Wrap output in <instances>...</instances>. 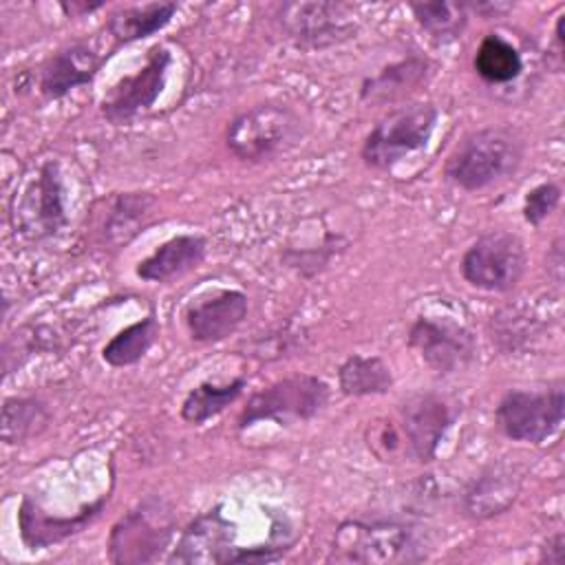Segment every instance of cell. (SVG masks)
I'll return each mask as SVG.
<instances>
[{
	"instance_id": "cell-1",
	"label": "cell",
	"mask_w": 565,
	"mask_h": 565,
	"mask_svg": "<svg viewBox=\"0 0 565 565\" xmlns=\"http://www.w3.org/2000/svg\"><path fill=\"white\" fill-rule=\"evenodd\" d=\"M428 558V534L404 516H351L331 539L327 563L413 565Z\"/></svg>"
},
{
	"instance_id": "cell-2",
	"label": "cell",
	"mask_w": 565,
	"mask_h": 565,
	"mask_svg": "<svg viewBox=\"0 0 565 565\" xmlns=\"http://www.w3.org/2000/svg\"><path fill=\"white\" fill-rule=\"evenodd\" d=\"M523 161V139L510 126H483L468 132L448 154L444 177L455 188L481 192L508 181Z\"/></svg>"
},
{
	"instance_id": "cell-3",
	"label": "cell",
	"mask_w": 565,
	"mask_h": 565,
	"mask_svg": "<svg viewBox=\"0 0 565 565\" xmlns=\"http://www.w3.org/2000/svg\"><path fill=\"white\" fill-rule=\"evenodd\" d=\"M9 225L15 236L44 243L68 225L66 185L60 161H42L9 199Z\"/></svg>"
},
{
	"instance_id": "cell-4",
	"label": "cell",
	"mask_w": 565,
	"mask_h": 565,
	"mask_svg": "<svg viewBox=\"0 0 565 565\" xmlns=\"http://www.w3.org/2000/svg\"><path fill=\"white\" fill-rule=\"evenodd\" d=\"M305 137L300 115L278 102H263L238 113L225 130L230 152L243 163H265L294 150Z\"/></svg>"
},
{
	"instance_id": "cell-5",
	"label": "cell",
	"mask_w": 565,
	"mask_h": 565,
	"mask_svg": "<svg viewBox=\"0 0 565 565\" xmlns=\"http://www.w3.org/2000/svg\"><path fill=\"white\" fill-rule=\"evenodd\" d=\"M439 110L430 102H408L388 110L364 137L360 157L373 170H391L406 157L426 150Z\"/></svg>"
},
{
	"instance_id": "cell-6",
	"label": "cell",
	"mask_w": 565,
	"mask_h": 565,
	"mask_svg": "<svg viewBox=\"0 0 565 565\" xmlns=\"http://www.w3.org/2000/svg\"><path fill=\"white\" fill-rule=\"evenodd\" d=\"M177 519L168 501L146 497L115 521L108 534V561L115 565L157 563L170 547Z\"/></svg>"
},
{
	"instance_id": "cell-7",
	"label": "cell",
	"mask_w": 565,
	"mask_h": 565,
	"mask_svg": "<svg viewBox=\"0 0 565 565\" xmlns=\"http://www.w3.org/2000/svg\"><path fill=\"white\" fill-rule=\"evenodd\" d=\"M329 384L311 373H294L256 391L238 415V430H247L260 422L291 426L309 422L329 404Z\"/></svg>"
},
{
	"instance_id": "cell-8",
	"label": "cell",
	"mask_w": 565,
	"mask_h": 565,
	"mask_svg": "<svg viewBox=\"0 0 565 565\" xmlns=\"http://www.w3.org/2000/svg\"><path fill=\"white\" fill-rule=\"evenodd\" d=\"M565 419L563 382L547 388H510L494 408V422L503 437L519 444H543L552 439Z\"/></svg>"
},
{
	"instance_id": "cell-9",
	"label": "cell",
	"mask_w": 565,
	"mask_h": 565,
	"mask_svg": "<svg viewBox=\"0 0 565 565\" xmlns=\"http://www.w3.org/2000/svg\"><path fill=\"white\" fill-rule=\"evenodd\" d=\"M527 265L523 241L505 230H490L475 238L459 263L463 280L488 294H508Z\"/></svg>"
},
{
	"instance_id": "cell-10",
	"label": "cell",
	"mask_w": 565,
	"mask_h": 565,
	"mask_svg": "<svg viewBox=\"0 0 565 565\" xmlns=\"http://www.w3.org/2000/svg\"><path fill=\"white\" fill-rule=\"evenodd\" d=\"M276 22L302 51H324L358 33L353 7L344 2H282L276 7Z\"/></svg>"
},
{
	"instance_id": "cell-11",
	"label": "cell",
	"mask_w": 565,
	"mask_h": 565,
	"mask_svg": "<svg viewBox=\"0 0 565 565\" xmlns=\"http://www.w3.org/2000/svg\"><path fill=\"white\" fill-rule=\"evenodd\" d=\"M408 347L439 375L468 369L477 355V340L468 327L446 316L419 313L406 333Z\"/></svg>"
},
{
	"instance_id": "cell-12",
	"label": "cell",
	"mask_w": 565,
	"mask_h": 565,
	"mask_svg": "<svg viewBox=\"0 0 565 565\" xmlns=\"http://www.w3.org/2000/svg\"><path fill=\"white\" fill-rule=\"evenodd\" d=\"M172 53L157 44L148 51L146 62L130 75H124L102 99V115L115 126L130 124L154 106L166 88Z\"/></svg>"
},
{
	"instance_id": "cell-13",
	"label": "cell",
	"mask_w": 565,
	"mask_h": 565,
	"mask_svg": "<svg viewBox=\"0 0 565 565\" xmlns=\"http://www.w3.org/2000/svg\"><path fill=\"white\" fill-rule=\"evenodd\" d=\"M236 523L223 512V503L201 512L179 534L166 556L170 565H221L236 563L243 545L236 543Z\"/></svg>"
},
{
	"instance_id": "cell-14",
	"label": "cell",
	"mask_w": 565,
	"mask_h": 565,
	"mask_svg": "<svg viewBox=\"0 0 565 565\" xmlns=\"http://www.w3.org/2000/svg\"><path fill=\"white\" fill-rule=\"evenodd\" d=\"M402 437L406 452L419 461L430 463L444 444L455 415L450 404L437 393H415L404 399L399 408Z\"/></svg>"
},
{
	"instance_id": "cell-15",
	"label": "cell",
	"mask_w": 565,
	"mask_h": 565,
	"mask_svg": "<svg viewBox=\"0 0 565 565\" xmlns=\"http://www.w3.org/2000/svg\"><path fill=\"white\" fill-rule=\"evenodd\" d=\"M249 311V298L241 289H214L194 298L185 311L183 322L188 335L201 344H216L227 340L243 324Z\"/></svg>"
},
{
	"instance_id": "cell-16",
	"label": "cell",
	"mask_w": 565,
	"mask_h": 565,
	"mask_svg": "<svg viewBox=\"0 0 565 565\" xmlns=\"http://www.w3.org/2000/svg\"><path fill=\"white\" fill-rule=\"evenodd\" d=\"M104 64L88 42H71L51 53L38 68V90L44 99H62L95 79Z\"/></svg>"
},
{
	"instance_id": "cell-17",
	"label": "cell",
	"mask_w": 565,
	"mask_h": 565,
	"mask_svg": "<svg viewBox=\"0 0 565 565\" xmlns=\"http://www.w3.org/2000/svg\"><path fill=\"white\" fill-rule=\"evenodd\" d=\"M108 501V494H102L99 499L86 503L79 512L68 516H51L40 505H35L29 497L22 499L18 510V530L20 539L29 550H44L51 545H57L82 530H86L104 510Z\"/></svg>"
},
{
	"instance_id": "cell-18",
	"label": "cell",
	"mask_w": 565,
	"mask_h": 565,
	"mask_svg": "<svg viewBox=\"0 0 565 565\" xmlns=\"http://www.w3.org/2000/svg\"><path fill=\"white\" fill-rule=\"evenodd\" d=\"M523 477L514 466L490 463L461 492V512L472 521H488L508 512L519 499Z\"/></svg>"
},
{
	"instance_id": "cell-19",
	"label": "cell",
	"mask_w": 565,
	"mask_h": 565,
	"mask_svg": "<svg viewBox=\"0 0 565 565\" xmlns=\"http://www.w3.org/2000/svg\"><path fill=\"white\" fill-rule=\"evenodd\" d=\"M207 254V241L201 234H177L154 247L150 256L137 263L135 274L146 282H170L194 271Z\"/></svg>"
},
{
	"instance_id": "cell-20",
	"label": "cell",
	"mask_w": 565,
	"mask_h": 565,
	"mask_svg": "<svg viewBox=\"0 0 565 565\" xmlns=\"http://www.w3.org/2000/svg\"><path fill=\"white\" fill-rule=\"evenodd\" d=\"M430 75V60L426 55L411 53L397 62L382 66L375 75L364 77L360 84V99L364 104H393L424 86Z\"/></svg>"
},
{
	"instance_id": "cell-21",
	"label": "cell",
	"mask_w": 565,
	"mask_h": 565,
	"mask_svg": "<svg viewBox=\"0 0 565 565\" xmlns=\"http://www.w3.org/2000/svg\"><path fill=\"white\" fill-rule=\"evenodd\" d=\"M157 199L150 192H119L108 205L102 223L104 241L110 247H126L154 221Z\"/></svg>"
},
{
	"instance_id": "cell-22",
	"label": "cell",
	"mask_w": 565,
	"mask_h": 565,
	"mask_svg": "<svg viewBox=\"0 0 565 565\" xmlns=\"http://www.w3.org/2000/svg\"><path fill=\"white\" fill-rule=\"evenodd\" d=\"M177 9V2H143L119 7L108 15L106 29L117 44L139 42L163 31L172 22Z\"/></svg>"
},
{
	"instance_id": "cell-23",
	"label": "cell",
	"mask_w": 565,
	"mask_h": 565,
	"mask_svg": "<svg viewBox=\"0 0 565 565\" xmlns=\"http://www.w3.org/2000/svg\"><path fill=\"white\" fill-rule=\"evenodd\" d=\"M338 388L347 397H375L393 388V373L380 355L351 353L338 366Z\"/></svg>"
},
{
	"instance_id": "cell-24",
	"label": "cell",
	"mask_w": 565,
	"mask_h": 565,
	"mask_svg": "<svg viewBox=\"0 0 565 565\" xmlns=\"http://www.w3.org/2000/svg\"><path fill=\"white\" fill-rule=\"evenodd\" d=\"M475 73L490 86H505L519 79L523 73V57L519 49L499 33H488L481 38L475 57Z\"/></svg>"
},
{
	"instance_id": "cell-25",
	"label": "cell",
	"mask_w": 565,
	"mask_h": 565,
	"mask_svg": "<svg viewBox=\"0 0 565 565\" xmlns=\"http://www.w3.org/2000/svg\"><path fill=\"white\" fill-rule=\"evenodd\" d=\"M159 320L154 313H148L132 324L119 329L104 347H102V360L115 369H126L146 358V353L152 349V344L159 338Z\"/></svg>"
},
{
	"instance_id": "cell-26",
	"label": "cell",
	"mask_w": 565,
	"mask_h": 565,
	"mask_svg": "<svg viewBox=\"0 0 565 565\" xmlns=\"http://www.w3.org/2000/svg\"><path fill=\"white\" fill-rule=\"evenodd\" d=\"M245 377H234L230 382L205 380L190 388L181 402V419L192 426H203L212 417L221 415L230 404H234L245 391Z\"/></svg>"
},
{
	"instance_id": "cell-27",
	"label": "cell",
	"mask_w": 565,
	"mask_h": 565,
	"mask_svg": "<svg viewBox=\"0 0 565 565\" xmlns=\"http://www.w3.org/2000/svg\"><path fill=\"white\" fill-rule=\"evenodd\" d=\"M411 13L419 29L435 42V44H450L459 40L468 26V7L466 2H413Z\"/></svg>"
},
{
	"instance_id": "cell-28",
	"label": "cell",
	"mask_w": 565,
	"mask_h": 565,
	"mask_svg": "<svg viewBox=\"0 0 565 565\" xmlns=\"http://www.w3.org/2000/svg\"><path fill=\"white\" fill-rule=\"evenodd\" d=\"M51 419L46 404L29 395H11L2 402V441L18 446L38 437Z\"/></svg>"
},
{
	"instance_id": "cell-29",
	"label": "cell",
	"mask_w": 565,
	"mask_h": 565,
	"mask_svg": "<svg viewBox=\"0 0 565 565\" xmlns=\"http://www.w3.org/2000/svg\"><path fill=\"white\" fill-rule=\"evenodd\" d=\"M347 247V241L340 234H327L324 243L316 249V247H305V249H287L282 254V260L287 267L296 269L302 278H313L316 274H320L329 260L342 252Z\"/></svg>"
},
{
	"instance_id": "cell-30",
	"label": "cell",
	"mask_w": 565,
	"mask_h": 565,
	"mask_svg": "<svg viewBox=\"0 0 565 565\" xmlns=\"http://www.w3.org/2000/svg\"><path fill=\"white\" fill-rule=\"evenodd\" d=\"M302 329H291V327H282L263 335H256L252 347H249V355L271 362V360H280L285 355H289L296 349H302Z\"/></svg>"
},
{
	"instance_id": "cell-31",
	"label": "cell",
	"mask_w": 565,
	"mask_h": 565,
	"mask_svg": "<svg viewBox=\"0 0 565 565\" xmlns=\"http://www.w3.org/2000/svg\"><path fill=\"white\" fill-rule=\"evenodd\" d=\"M561 194L563 190L556 181H543L530 188L523 196V207H521L525 223L539 227L543 221H547L561 205Z\"/></svg>"
},
{
	"instance_id": "cell-32",
	"label": "cell",
	"mask_w": 565,
	"mask_h": 565,
	"mask_svg": "<svg viewBox=\"0 0 565 565\" xmlns=\"http://www.w3.org/2000/svg\"><path fill=\"white\" fill-rule=\"evenodd\" d=\"M371 437H369V448L380 457V459H388L393 457L402 444L404 437L397 433V428L391 422H375L373 426H369Z\"/></svg>"
},
{
	"instance_id": "cell-33",
	"label": "cell",
	"mask_w": 565,
	"mask_h": 565,
	"mask_svg": "<svg viewBox=\"0 0 565 565\" xmlns=\"http://www.w3.org/2000/svg\"><path fill=\"white\" fill-rule=\"evenodd\" d=\"M539 561L547 565H561L565 561V534L554 532L539 550Z\"/></svg>"
},
{
	"instance_id": "cell-34",
	"label": "cell",
	"mask_w": 565,
	"mask_h": 565,
	"mask_svg": "<svg viewBox=\"0 0 565 565\" xmlns=\"http://www.w3.org/2000/svg\"><path fill=\"white\" fill-rule=\"evenodd\" d=\"M104 2H82V0H71V2H60V9L64 11L66 18H84L97 9H102Z\"/></svg>"
},
{
	"instance_id": "cell-35",
	"label": "cell",
	"mask_w": 565,
	"mask_h": 565,
	"mask_svg": "<svg viewBox=\"0 0 565 565\" xmlns=\"http://www.w3.org/2000/svg\"><path fill=\"white\" fill-rule=\"evenodd\" d=\"M563 15L556 18V24H554V33H552V46H550V53L552 57L556 60V71H561L563 66Z\"/></svg>"
},
{
	"instance_id": "cell-36",
	"label": "cell",
	"mask_w": 565,
	"mask_h": 565,
	"mask_svg": "<svg viewBox=\"0 0 565 565\" xmlns=\"http://www.w3.org/2000/svg\"><path fill=\"white\" fill-rule=\"evenodd\" d=\"M466 7H468V11H477L483 18H492V15L497 18L512 9V4H508V2H475V4H466Z\"/></svg>"
},
{
	"instance_id": "cell-37",
	"label": "cell",
	"mask_w": 565,
	"mask_h": 565,
	"mask_svg": "<svg viewBox=\"0 0 565 565\" xmlns=\"http://www.w3.org/2000/svg\"><path fill=\"white\" fill-rule=\"evenodd\" d=\"M547 263H550V267L556 271V280H561V271H563V247H561V238L554 241L552 252H550V256H547Z\"/></svg>"
}]
</instances>
